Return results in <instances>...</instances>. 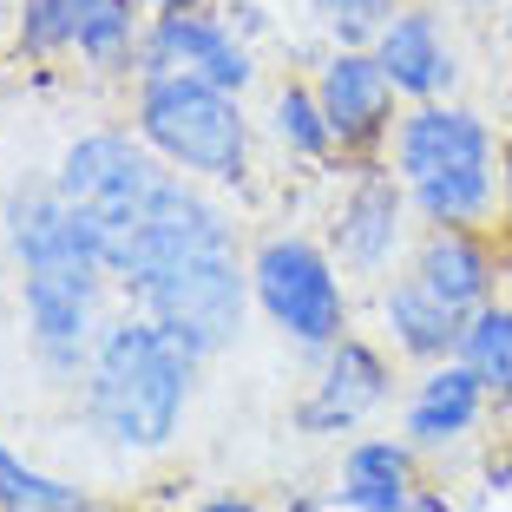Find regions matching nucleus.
Instances as JSON below:
<instances>
[{"instance_id":"nucleus-1","label":"nucleus","mask_w":512,"mask_h":512,"mask_svg":"<svg viewBox=\"0 0 512 512\" xmlns=\"http://www.w3.org/2000/svg\"><path fill=\"white\" fill-rule=\"evenodd\" d=\"M112 276L191 355H217L243 329V270L230 250V224L184 178L158 184L145 224L112 256Z\"/></svg>"},{"instance_id":"nucleus-2","label":"nucleus","mask_w":512,"mask_h":512,"mask_svg":"<svg viewBox=\"0 0 512 512\" xmlns=\"http://www.w3.org/2000/svg\"><path fill=\"white\" fill-rule=\"evenodd\" d=\"M191 348L158 322H119L92 348V421L125 453H151L178 434V414L191 401Z\"/></svg>"},{"instance_id":"nucleus-3","label":"nucleus","mask_w":512,"mask_h":512,"mask_svg":"<svg viewBox=\"0 0 512 512\" xmlns=\"http://www.w3.org/2000/svg\"><path fill=\"white\" fill-rule=\"evenodd\" d=\"M138 132L151 151H165L171 165L197 178L237 184L243 178V112L237 92L211 86L197 73H151L138 99Z\"/></svg>"},{"instance_id":"nucleus-4","label":"nucleus","mask_w":512,"mask_h":512,"mask_svg":"<svg viewBox=\"0 0 512 512\" xmlns=\"http://www.w3.org/2000/svg\"><path fill=\"white\" fill-rule=\"evenodd\" d=\"M165 178L171 171H158V158H151L145 145H132L125 132H92V138H79V145H66L53 184H60V197L92 224V237L106 250V270H112L119 243L145 224L151 197H158Z\"/></svg>"},{"instance_id":"nucleus-5","label":"nucleus","mask_w":512,"mask_h":512,"mask_svg":"<svg viewBox=\"0 0 512 512\" xmlns=\"http://www.w3.org/2000/svg\"><path fill=\"white\" fill-rule=\"evenodd\" d=\"M250 289L256 302L270 309L276 329H289L302 348H335L342 342V322H348V302L342 283H335L329 256L302 237H276L256 250L250 263Z\"/></svg>"},{"instance_id":"nucleus-6","label":"nucleus","mask_w":512,"mask_h":512,"mask_svg":"<svg viewBox=\"0 0 512 512\" xmlns=\"http://www.w3.org/2000/svg\"><path fill=\"white\" fill-rule=\"evenodd\" d=\"M407 184H434V178H493V132L460 106H421L394 138Z\"/></svg>"},{"instance_id":"nucleus-7","label":"nucleus","mask_w":512,"mask_h":512,"mask_svg":"<svg viewBox=\"0 0 512 512\" xmlns=\"http://www.w3.org/2000/svg\"><path fill=\"white\" fill-rule=\"evenodd\" d=\"M145 73H197L224 92L250 86V53L237 46V33L211 14H191V7H165L151 20L145 40Z\"/></svg>"},{"instance_id":"nucleus-8","label":"nucleus","mask_w":512,"mask_h":512,"mask_svg":"<svg viewBox=\"0 0 512 512\" xmlns=\"http://www.w3.org/2000/svg\"><path fill=\"white\" fill-rule=\"evenodd\" d=\"M106 270H27V329L46 368H79L92 342V302H99Z\"/></svg>"},{"instance_id":"nucleus-9","label":"nucleus","mask_w":512,"mask_h":512,"mask_svg":"<svg viewBox=\"0 0 512 512\" xmlns=\"http://www.w3.org/2000/svg\"><path fill=\"white\" fill-rule=\"evenodd\" d=\"M388 401V368H381V355L368 342H335L329 355V375L316 381V394L302 401V434H348V427L362 421V414H375V407Z\"/></svg>"},{"instance_id":"nucleus-10","label":"nucleus","mask_w":512,"mask_h":512,"mask_svg":"<svg viewBox=\"0 0 512 512\" xmlns=\"http://www.w3.org/2000/svg\"><path fill=\"white\" fill-rule=\"evenodd\" d=\"M316 92H322V112H329V125H335V138H342V145H368V138H381V125H388V99H394V79L381 73L375 53H362V46L335 53Z\"/></svg>"},{"instance_id":"nucleus-11","label":"nucleus","mask_w":512,"mask_h":512,"mask_svg":"<svg viewBox=\"0 0 512 512\" xmlns=\"http://www.w3.org/2000/svg\"><path fill=\"white\" fill-rule=\"evenodd\" d=\"M375 60L381 73L394 79V92H414V99H434L453 79V53L440 40L434 14H394L388 27L375 33Z\"/></svg>"},{"instance_id":"nucleus-12","label":"nucleus","mask_w":512,"mask_h":512,"mask_svg":"<svg viewBox=\"0 0 512 512\" xmlns=\"http://www.w3.org/2000/svg\"><path fill=\"white\" fill-rule=\"evenodd\" d=\"M480 401H486V381L467 362L434 368L421 381V394H414V407H407V440L414 447H447V440H460L480 421Z\"/></svg>"},{"instance_id":"nucleus-13","label":"nucleus","mask_w":512,"mask_h":512,"mask_svg":"<svg viewBox=\"0 0 512 512\" xmlns=\"http://www.w3.org/2000/svg\"><path fill=\"white\" fill-rule=\"evenodd\" d=\"M401 243V191L388 178H362L355 197L342 204V224H335V250L355 270H381Z\"/></svg>"},{"instance_id":"nucleus-14","label":"nucleus","mask_w":512,"mask_h":512,"mask_svg":"<svg viewBox=\"0 0 512 512\" xmlns=\"http://www.w3.org/2000/svg\"><path fill=\"white\" fill-rule=\"evenodd\" d=\"M342 506L355 512H414V460L394 440H362L342 460Z\"/></svg>"},{"instance_id":"nucleus-15","label":"nucleus","mask_w":512,"mask_h":512,"mask_svg":"<svg viewBox=\"0 0 512 512\" xmlns=\"http://www.w3.org/2000/svg\"><path fill=\"white\" fill-rule=\"evenodd\" d=\"M388 329L407 355H421V362H440V355H460V335H467V316L440 302L421 276H407V283L388 289Z\"/></svg>"},{"instance_id":"nucleus-16","label":"nucleus","mask_w":512,"mask_h":512,"mask_svg":"<svg viewBox=\"0 0 512 512\" xmlns=\"http://www.w3.org/2000/svg\"><path fill=\"white\" fill-rule=\"evenodd\" d=\"M414 276H421L440 302H453L460 316H473V309L486 302V289H493V263H486V250L460 224H440L434 237H427L421 270H414Z\"/></svg>"},{"instance_id":"nucleus-17","label":"nucleus","mask_w":512,"mask_h":512,"mask_svg":"<svg viewBox=\"0 0 512 512\" xmlns=\"http://www.w3.org/2000/svg\"><path fill=\"white\" fill-rule=\"evenodd\" d=\"M460 362L486 381V394H512V309L480 302L460 335Z\"/></svg>"},{"instance_id":"nucleus-18","label":"nucleus","mask_w":512,"mask_h":512,"mask_svg":"<svg viewBox=\"0 0 512 512\" xmlns=\"http://www.w3.org/2000/svg\"><path fill=\"white\" fill-rule=\"evenodd\" d=\"M0 512H86V493L66 480H46L0 447Z\"/></svg>"},{"instance_id":"nucleus-19","label":"nucleus","mask_w":512,"mask_h":512,"mask_svg":"<svg viewBox=\"0 0 512 512\" xmlns=\"http://www.w3.org/2000/svg\"><path fill=\"white\" fill-rule=\"evenodd\" d=\"M73 46L99 66H119L132 46V0H73Z\"/></svg>"},{"instance_id":"nucleus-20","label":"nucleus","mask_w":512,"mask_h":512,"mask_svg":"<svg viewBox=\"0 0 512 512\" xmlns=\"http://www.w3.org/2000/svg\"><path fill=\"white\" fill-rule=\"evenodd\" d=\"M276 132H283L296 151H329L335 145V125H329V112H322V92L289 86L283 99H276Z\"/></svg>"},{"instance_id":"nucleus-21","label":"nucleus","mask_w":512,"mask_h":512,"mask_svg":"<svg viewBox=\"0 0 512 512\" xmlns=\"http://www.w3.org/2000/svg\"><path fill=\"white\" fill-rule=\"evenodd\" d=\"M73 0H27L20 7V46L27 53H60V46H73Z\"/></svg>"},{"instance_id":"nucleus-22","label":"nucleus","mask_w":512,"mask_h":512,"mask_svg":"<svg viewBox=\"0 0 512 512\" xmlns=\"http://www.w3.org/2000/svg\"><path fill=\"white\" fill-rule=\"evenodd\" d=\"M204 512H256V506H250V499H211Z\"/></svg>"},{"instance_id":"nucleus-23","label":"nucleus","mask_w":512,"mask_h":512,"mask_svg":"<svg viewBox=\"0 0 512 512\" xmlns=\"http://www.w3.org/2000/svg\"><path fill=\"white\" fill-rule=\"evenodd\" d=\"M316 7H322V14L335 20V14H342V7H355V0H316Z\"/></svg>"},{"instance_id":"nucleus-24","label":"nucleus","mask_w":512,"mask_h":512,"mask_svg":"<svg viewBox=\"0 0 512 512\" xmlns=\"http://www.w3.org/2000/svg\"><path fill=\"white\" fill-rule=\"evenodd\" d=\"M506 211H512V151H506Z\"/></svg>"},{"instance_id":"nucleus-25","label":"nucleus","mask_w":512,"mask_h":512,"mask_svg":"<svg viewBox=\"0 0 512 512\" xmlns=\"http://www.w3.org/2000/svg\"><path fill=\"white\" fill-rule=\"evenodd\" d=\"M151 7H197V0H151Z\"/></svg>"},{"instance_id":"nucleus-26","label":"nucleus","mask_w":512,"mask_h":512,"mask_svg":"<svg viewBox=\"0 0 512 512\" xmlns=\"http://www.w3.org/2000/svg\"><path fill=\"white\" fill-rule=\"evenodd\" d=\"M506 33H512V20H506Z\"/></svg>"},{"instance_id":"nucleus-27","label":"nucleus","mask_w":512,"mask_h":512,"mask_svg":"<svg viewBox=\"0 0 512 512\" xmlns=\"http://www.w3.org/2000/svg\"><path fill=\"white\" fill-rule=\"evenodd\" d=\"M506 401H512V394H506Z\"/></svg>"}]
</instances>
